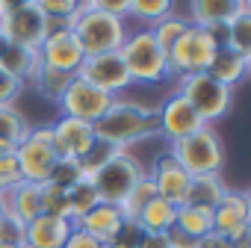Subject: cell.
<instances>
[{
    "instance_id": "6da1fadb",
    "label": "cell",
    "mask_w": 251,
    "mask_h": 248,
    "mask_svg": "<svg viewBox=\"0 0 251 248\" xmlns=\"http://www.w3.org/2000/svg\"><path fill=\"white\" fill-rule=\"evenodd\" d=\"M95 139L109 142L115 148H127L133 142L151 139L160 133V124H157V109L139 103V100H112V106L103 112V118H98L92 124Z\"/></svg>"
},
{
    "instance_id": "7a4b0ae2",
    "label": "cell",
    "mask_w": 251,
    "mask_h": 248,
    "mask_svg": "<svg viewBox=\"0 0 251 248\" xmlns=\"http://www.w3.org/2000/svg\"><path fill=\"white\" fill-rule=\"evenodd\" d=\"M80 48L86 56H98V53H112V50H121L124 39H127V24L121 18H112L100 9L92 6V0L80 3L77 15H74V24H71Z\"/></svg>"
},
{
    "instance_id": "3957f363",
    "label": "cell",
    "mask_w": 251,
    "mask_h": 248,
    "mask_svg": "<svg viewBox=\"0 0 251 248\" xmlns=\"http://www.w3.org/2000/svg\"><path fill=\"white\" fill-rule=\"evenodd\" d=\"M121 59L127 65V74L133 83L142 86H160L169 80V65H166V50L154 42V36L148 30H136L127 33L121 45Z\"/></svg>"
},
{
    "instance_id": "277c9868",
    "label": "cell",
    "mask_w": 251,
    "mask_h": 248,
    "mask_svg": "<svg viewBox=\"0 0 251 248\" xmlns=\"http://www.w3.org/2000/svg\"><path fill=\"white\" fill-rule=\"evenodd\" d=\"M0 36L3 42L39 53L45 36H48V18L42 15L36 0H21V3H3L0 12Z\"/></svg>"
},
{
    "instance_id": "5b68a950",
    "label": "cell",
    "mask_w": 251,
    "mask_h": 248,
    "mask_svg": "<svg viewBox=\"0 0 251 248\" xmlns=\"http://www.w3.org/2000/svg\"><path fill=\"white\" fill-rule=\"evenodd\" d=\"M177 95H183L189 100V106L201 115V121L210 124L225 118L233 106V89L216 83L207 71H198V74H186L180 77V86H177Z\"/></svg>"
},
{
    "instance_id": "8992f818",
    "label": "cell",
    "mask_w": 251,
    "mask_h": 248,
    "mask_svg": "<svg viewBox=\"0 0 251 248\" xmlns=\"http://www.w3.org/2000/svg\"><path fill=\"white\" fill-rule=\"evenodd\" d=\"M169 154L186 169L189 177L195 174H219L222 163H225V151H222V139L213 127H204L186 139H177L169 145Z\"/></svg>"
},
{
    "instance_id": "52a82bcc",
    "label": "cell",
    "mask_w": 251,
    "mask_h": 248,
    "mask_svg": "<svg viewBox=\"0 0 251 248\" xmlns=\"http://www.w3.org/2000/svg\"><path fill=\"white\" fill-rule=\"evenodd\" d=\"M219 50V45L213 42V36L201 27H189L169 50H166V65H169V77L180 80L186 74H198L207 71L213 53Z\"/></svg>"
},
{
    "instance_id": "ba28073f",
    "label": "cell",
    "mask_w": 251,
    "mask_h": 248,
    "mask_svg": "<svg viewBox=\"0 0 251 248\" xmlns=\"http://www.w3.org/2000/svg\"><path fill=\"white\" fill-rule=\"evenodd\" d=\"M15 163H18V174L21 180L30 183H45L56 166V154H53V136H50V124L42 127H30L27 136L18 142L15 148Z\"/></svg>"
},
{
    "instance_id": "9c48e42d",
    "label": "cell",
    "mask_w": 251,
    "mask_h": 248,
    "mask_svg": "<svg viewBox=\"0 0 251 248\" xmlns=\"http://www.w3.org/2000/svg\"><path fill=\"white\" fill-rule=\"evenodd\" d=\"M145 177V169L136 157H130L127 151L115 154L98 174H92V186L98 189L103 204L121 207V201L130 195V189Z\"/></svg>"
},
{
    "instance_id": "30bf717a",
    "label": "cell",
    "mask_w": 251,
    "mask_h": 248,
    "mask_svg": "<svg viewBox=\"0 0 251 248\" xmlns=\"http://www.w3.org/2000/svg\"><path fill=\"white\" fill-rule=\"evenodd\" d=\"M77 77L92 83L95 89L106 92V95H118V92H127L133 86L130 74H127V65H124L121 53L112 50V53H98V56H86L83 65L77 68Z\"/></svg>"
},
{
    "instance_id": "8fae6325",
    "label": "cell",
    "mask_w": 251,
    "mask_h": 248,
    "mask_svg": "<svg viewBox=\"0 0 251 248\" xmlns=\"http://www.w3.org/2000/svg\"><path fill=\"white\" fill-rule=\"evenodd\" d=\"M112 100H115L112 95L95 89L92 83H86V80H80V77L74 74V80L68 83L65 95L59 98V109H62V115H68V118L95 124L98 118H103V112L112 106Z\"/></svg>"
},
{
    "instance_id": "7c38bea8",
    "label": "cell",
    "mask_w": 251,
    "mask_h": 248,
    "mask_svg": "<svg viewBox=\"0 0 251 248\" xmlns=\"http://www.w3.org/2000/svg\"><path fill=\"white\" fill-rule=\"evenodd\" d=\"M213 230H219L230 242L251 236V198H248V192H239V189L225 192V198L213 207Z\"/></svg>"
},
{
    "instance_id": "4fadbf2b",
    "label": "cell",
    "mask_w": 251,
    "mask_h": 248,
    "mask_svg": "<svg viewBox=\"0 0 251 248\" xmlns=\"http://www.w3.org/2000/svg\"><path fill=\"white\" fill-rule=\"evenodd\" d=\"M157 124H160V133L169 136L172 142L186 139V136H192V133L207 127V124L201 121V115L189 106V100L183 95H177V92L169 95L163 100V106L157 109Z\"/></svg>"
},
{
    "instance_id": "5bb4252c",
    "label": "cell",
    "mask_w": 251,
    "mask_h": 248,
    "mask_svg": "<svg viewBox=\"0 0 251 248\" xmlns=\"http://www.w3.org/2000/svg\"><path fill=\"white\" fill-rule=\"evenodd\" d=\"M39 59L45 68H56V71H65V74H77V68L83 65L86 53L74 36V30L62 27V30H53L45 36L42 48H39Z\"/></svg>"
},
{
    "instance_id": "9a60e30c",
    "label": "cell",
    "mask_w": 251,
    "mask_h": 248,
    "mask_svg": "<svg viewBox=\"0 0 251 248\" xmlns=\"http://www.w3.org/2000/svg\"><path fill=\"white\" fill-rule=\"evenodd\" d=\"M50 136H53V154H56V160H74V163L95 142L92 124L77 121V118H68V115H62V118H56L50 124Z\"/></svg>"
},
{
    "instance_id": "2e32d148",
    "label": "cell",
    "mask_w": 251,
    "mask_h": 248,
    "mask_svg": "<svg viewBox=\"0 0 251 248\" xmlns=\"http://www.w3.org/2000/svg\"><path fill=\"white\" fill-rule=\"evenodd\" d=\"M148 177L154 180L157 198L169 201L172 207H183V204H186V192H189V180H192V177L186 174V169H183L169 151L157 157L154 172H151Z\"/></svg>"
},
{
    "instance_id": "e0dca14e",
    "label": "cell",
    "mask_w": 251,
    "mask_h": 248,
    "mask_svg": "<svg viewBox=\"0 0 251 248\" xmlns=\"http://www.w3.org/2000/svg\"><path fill=\"white\" fill-rule=\"evenodd\" d=\"M74 224L68 219H56V216H36L33 222H27V236H24V248H62L65 239L71 236Z\"/></svg>"
},
{
    "instance_id": "ac0fdd59",
    "label": "cell",
    "mask_w": 251,
    "mask_h": 248,
    "mask_svg": "<svg viewBox=\"0 0 251 248\" xmlns=\"http://www.w3.org/2000/svg\"><path fill=\"white\" fill-rule=\"evenodd\" d=\"M124 222H127V219L121 216V210H118V207H112V204H103V201H100V204H98L92 213H86L74 227H80L83 233H89L92 239H98L100 245H106V242L121 230V224H124Z\"/></svg>"
},
{
    "instance_id": "d6986e66",
    "label": "cell",
    "mask_w": 251,
    "mask_h": 248,
    "mask_svg": "<svg viewBox=\"0 0 251 248\" xmlns=\"http://www.w3.org/2000/svg\"><path fill=\"white\" fill-rule=\"evenodd\" d=\"M248 68H251V59H248V56H242V53H236V50H230V48H219V50L213 53L210 65H207V74H210L216 83H222V86H227V89H236V86L248 77Z\"/></svg>"
},
{
    "instance_id": "ffe728a7",
    "label": "cell",
    "mask_w": 251,
    "mask_h": 248,
    "mask_svg": "<svg viewBox=\"0 0 251 248\" xmlns=\"http://www.w3.org/2000/svg\"><path fill=\"white\" fill-rule=\"evenodd\" d=\"M3 198H6V213H12L24 224L33 222L36 216H42V183L18 180Z\"/></svg>"
},
{
    "instance_id": "44dd1931",
    "label": "cell",
    "mask_w": 251,
    "mask_h": 248,
    "mask_svg": "<svg viewBox=\"0 0 251 248\" xmlns=\"http://www.w3.org/2000/svg\"><path fill=\"white\" fill-rule=\"evenodd\" d=\"M242 0H192L189 6V24L192 27H216V24H230V18L239 12Z\"/></svg>"
},
{
    "instance_id": "7402d4cb",
    "label": "cell",
    "mask_w": 251,
    "mask_h": 248,
    "mask_svg": "<svg viewBox=\"0 0 251 248\" xmlns=\"http://www.w3.org/2000/svg\"><path fill=\"white\" fill-rule=\"evenodd\" d=\"M0 68L6 74H12L15 80H21V83H30L36 77V71L42 68V59L33 50H24V48H15V45L3 42L0 45Z\"/></svg>"
},
{
    "instance_id": "603a6c76",
    "label": "cell",
    "mask_w": 251,
    "mask_h": 248,
    "mask_svg": "<svg viewBox=\"0 0 251 248\" xmlns=\"http://www.w3.org/2000/svg\"><path fill=\"white\" fill-rule=\"evenodd\" d=\"M227 186L222 180V174H195L189 180V192H186V204L192 207H204V210H213L222 198H225Z\"/></svg>"
},
{
    "instance_id": "cb8c5ba5",
    "label": "cell",
    "mask_w": 251,
    "mask_h": 248,
    "mask_svg": "<svg viewBox=\"0 0 251 248\" xmlns=\"http://www.w3.org/2000/svg\"><path fill=\"white\" fill-rule=\"evenodd\" d=\"M175 219H177V207H172L169 201L163 198H154L136 219L139 230L142 233H169L175 227Z\"/></svg>"
},
{
    "instance_id": "d4e9b609",
    "label": "cell",
    "mask_w": 251,
    "mask_h": 248,
    "mask_svg": "<svg viewBox=\"0 0 251 248\" xmlns=\"http://www.w3.org/2000/svg\"><path fill=\"white\" fill-rule=\"evenodd\" d=\"M225 48H230V50H236V53H242V56L251 59V3H248V0H242L239 12L227 24Z\"/></svg>"
},
{
    "instance_id": "484cf974",
    "label": "cell",
    "mask_w": 251,
    "mask_h": 248,
    "mask_svg": "<svg viewBox=\"0 0 251 248\" xmlns=\"http://www.w3.org/2000/svg\"><path fill=\"white\" fill-rule=\"evenodd\" d=\"M175 227H177L180 233H186L189 239H201L204 233H210V230H213V210L183 204V207H177Z\"/></svg>"
},
{
    "instance_id": "4316f807",
    "label": "cell",
    "mask_w": 251,
    "mask_h": 248,
    "mask_svg": "<svg viewBox=\"0 0 251 248\" xmlns=\"http://www.w3.org/2000/svg\"><path fill=\"white\" fill-rule=\"evenodd\" d=\"M71 80H74V74H65V71H56V68H45V65H42L30 83L39 89V95H42V98H48V100L59 103V98L65 95V89H68V83H71Z\"/></svg>"
},
{
    "instance_id": "83f0119b",
    "label": "cell",
    "mask_w": 251,
    "mask_h": 248,
    "mask_svg": "<svg viewBox=\"0 0 251 248\" xmlns=\"http://www.w3.org/2000/svg\"><path fill=\"white\" fill-rule=\"evenodd\" d=\"M192 24H189V18L186 15H177V12H172V15H166V18H160L157 24H151L148 27V33L154 36V42L163 48V50H169L186 30H189Z\"/></svg>"
},
{
    "instance_id": "f1b7e54d",
    "label": "cell",
    "mask_w": 251,
    "mask_h": 248,
    "mask_svg": "<svg viewBox=\"0 0 251 248\" xmlns=\"http://www.w3.org/2000/svg\"><path fill=\"white\" fill-rule=\"evenodd\" d=\"M154 198H157L154 180L145 174V177H142V180H139V183L130 189V195L121 201V207H118V210H121V216L127 219V222H136V219H139V213H142V210H145V207H148Z\"/></svg>"
},
{
    "instance_id": "f546056e",
    "label": "cell",
    "mask_w": 251,
    "mask_h": 248,
    "mask_svg": "<svg viewBox=\"0 0 251 248\" xmlns=\"http://www.w3.org/2000/svg\"><path fill=\"white\" fill-rule=\"evenodd\" d=\"M115 154H121V148H115V145H109V142H100V139H95L92 142V148L77 160V166H80V177L83 180H92V174H98Z\"/></svg>"
},
{
    "instance_id": "4dcf8cb0",
    "label": "cell",
    "mask_w": 251,
    "mask_h": 248,
    "mask_svg": "<svg viewBox=\"0 0 251 248\" xmlns=\"http://www.w3.org/2000/svg\"><path fill=\"white\" fill-rule=\"evenodd\" d=\"M98 204H100V195H98V189L92 186V180H77V183L68 189V207H71V222H74V224H77L86 213H92Z\"/></svg>"
},
{
    "instance_id": "1f68e13d",
    "label": "cell",
    "mask_w": 251,
    "mask_h": 248,
    "mask_svg": "<svg viewBox=\"0 0 251 248\" xmlns=\"http://www.w3.org/2000/svg\"><path fill=\"white\" fill-rule=\"evenodd\" d=\"M42 213L45 216H56V219H68L71 222V207H68V189L45 180L42 183ZM74 224V222H71Z\"/></svg>"
},
{
    "instance_id": "d6a6232c",
    "label": "cell",
    "mask_w": 251,
    "mask_h": 248,
    "mask_svg": "<svg viewBox=\"0 0 251 248\" xmlns=\"http://www.w3.org/2000/svg\"><path fill=\"white\" fill-rule=\"evenodd\" d=\"M27 130H30V124L15 106H0V142L18 145L27 136Z\"/></svg>"
},
{
    "instance_id": "836d02e7",
    "label": "cell",
    "mask_w": 251,
    "mask_h": 248,
    "mask_svg": "<svg viewBox=\"0 0 251 248\" xmlns=\"http://www.w3.org/2000/svg\"><path fill=\"white\" fill-rule=\"evenodd\" d=\"M172 12H175V3H172V0H130L127 18L133 15V18L142 21V24H157L160 18L172 15Z\"/></svg>"
},
{
    "instance_id": "e575fe53",
    "label": "cell",
    "mask_w": 251,
    "mask_h": 248,
    "mask_svg": "<svg viewBox=\"0 0 251 248\" xmlns=\"http://www.w3.org/2000/svg\"><path fill=\"white\" fill-rule=\"evenodd\" d=\"M36 3H39L42 15H45L48 21L65 24V27L74 24V15H77V9H80L77 0H36Z\"/></svg>"
},
{
    "instance_id": "d590c367",
    "label": "cell",
    "mask_w": 251,
    "mask_h": 248,
    "mask_svg": "<svg viewBox=\"0 0 251 248\" xmlns=\"http://www.w3.org/2000/svg\"><path fill=\"white\" fill-rule=\"evenodd\" d=\"M24 236H27V224L21 219H15L12 213H6L3 219H0V245L24 248Z\"/></svg>"
},
{
    "instance_id": "8d00e7d4",
    "label": "cell",
    "mask_w": 251,
    "mask_h": 248,
    "mask_svg": "<svg viewBox=\"0 0 251 248\" xmlns=\"http://www.w3.org/2000/svg\"><path fill=\"white\" fill-rule=\"evenodd\" d=\"M48 180L56 183V186H62V189H71L77 180H83L80 177V166L74 160H56V166H53V172H50Z\"/></svg>"
},
{
    "instance_id": "74e56055",
    "label": "cell",
    "mask_w": 251,
    "mask_h": 248,
    "mask_svg": "<svg viewBox=\"0 0 251 248\" xmlns=\"http://www.w3.org/2000/svg\"><path fill=\"white\" fill-rule=\"evenodd\" d=\"M21 92H24V83L0 68V106H15V98Z\"/></svg>"
},
{
    "instance_id": "f35d334b",
    "label": "cell",
    "mask_w": 251,
    "mask_h": 248,
    "mask_svg": "<svg viewBox=\"0 0 251 248\" xmlns=\"http://www.w3.org/2000/svg\"><path fill=\"white\" fill-rule=\"evenodd\" d=\"M92 6L95 9H100V12H106V15H112V18H127V12H130V0H92Z\"/></svg>"
},
{
    "instance_id": "ab89813d",
    "label": "cell",
    "mask_w": 251,
    "mask_h": 248,
    "mask_svg": "<svg viewBox=\"0 0 251 248\" xmlns=\"http://www.w3.org/2000/svg\"><path fill=\"white\" fill-rule=\"evenodd\" d=\"M195 248H236L227 236H222L219 230H210V233H204L201 239H195Z\"/></svg>"
},
{
    "instance_id": "60d3db41",
    "label": "cell",
    "mask_w": 251,
    "mask_h": 248,
    "mask_svg": "<svg viewBox=\"0 0 251 248\" xmlns=\"http://www.w3.org/2000/svg\"><path fill=\"white\" fill-rule=\"evenodd\" d=\"M62 248H103V245H100L98 239H92L89 233H83L80 227H74V230H71V236L65 239V245H62Z\"/></svg>"
},
{
    "instance_id": "b9f144b4",
    "label": "cell",
    "mask_w": 251,
    "mask_h": 248,
    "mask_svg": "<svg viewBox=\"0 0 251 248\" xmlns=\"http://www.w3.org/2000/svg\"><path fill=\"white\" fill-rule=\"evenodd\" d=\"M136 248H172V242H169V233H142Z\"/></svg>"
},
{
    "instance_id": "7bdbcfd3",
    "label": "cell",
    "mask_w": 251,
    "mask_h": 248,
    "mask_svg": "<svg viewBox=\"0 0 251 248\" xmlns=\"http://www.w3.org/2000/svg\"><path fill=\"white\" fill-rule=\"evenodd\" d=\"M169 242H172V248H195V239H189V236L180 233L177 227L169 230Z\"/></svg>"
},
{
    "instance_id": "ee69618b",
    "label": "cell",
    "mask_w": 251,
    "mask_h": 248,
    "mask_svg": "<svg viewBox=\"0 0 251 248\" xmlns=\"http://www.w3.org/2000/svg\"><path fill=\"white\" fill-rule=\"evenodd\" d=\"M15 148H18V145H12V142H0V160L15 157Z\"/></svg>"
},
{
    "instance_id": "f6af8a7d",
    "label": "cell",
    "mask_w": 251,
    "mask_h": 248,
    "mask_svg": "<svg viewBox=\"0 0 251 248\" xmlns=\"http://www.w3.org/2000/svg\"><path fill=\"white\" fill-rule=\"evenodd\" d=\"M12 186H15V180H6V177H0V195H6Z\"/></svg>"
},
{
    "instance_id": "bcb514c9",
    "label": "cell",
    "mask_w": 251,
    "mask_h": 248,
    "mask_svg": "<svg viewBox=\"0 0 251 248\" xmlns=\"http://www.w3.org/2000/svg\"><path fill=\"white\" fill-rule=\"evenodd\" d=\"M3 216H6V198L0 195V219H3Z\"/></svg>"
},
{
    "instance_id": "7dc6e473",
    "label": "cell",
    "mask_w": 251,
    "mask_h": 248,
    "mask_svg": "<svg viewBox=\"0 0 251 248\" xmlns=\"http://www.w3.org/2000/svg\"><path fill=\"white\" fill-rule=\"evenodd\" d=\"M0 248H18V245H0Z\"/></svg>"
},
{
    "instance_id": "c3c4849f",
    "label": "cell",
    "mask_w": 251,
    "mask_h": 248,
    "mask_svg": "<svg viewBox=\"0 0 251 248\" xmlns=\"http://www.w3.org/2000/svg\"><path fill=\"white\" fill-rule=\"evenodd\" d=\"M3 3H6V0H0V12H3Z\"/></svg>"
},
{
    "instance_id": "681fc988",
    "label": "cell",
    "mask_w": 251,
    "mask_h": 248,
    "mask_svg": "<svg viewBox=\"0 0 251 248\" xmlns=\"http://www.w3.org/2000/svg\"><path fill=\"white\" fill-rule=\"evenodd\" d=\"M0 45H3V36H0Z\"/></svg>"
}]
</instances>
